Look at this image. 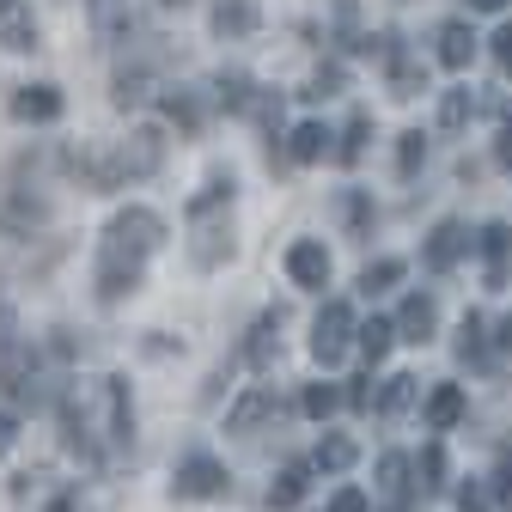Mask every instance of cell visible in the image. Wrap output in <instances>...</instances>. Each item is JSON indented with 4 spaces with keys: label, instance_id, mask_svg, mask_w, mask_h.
<instances>
[{
    "label": "cell",
    "instance_id": "1",
    "mask_svg": "<svg viewBox=\"0 0 512 512\" xmlns=\"http://www.w3.org/2000/svg\"><path fill=\"white\" fill-rule=\"evenodd\" d=\"M159 238H165V220L153 208H122L104 226V244H98V299L104 305H116L122 293L141 287V269L159 250Z\"/></svg>",
    "mask_w": 512,
    "mask_h": 512
},
{
    "label": "cell",
    "instance_id": "2",
    "mask_svg": "<svg viewBox=\"0 0 512 512\" xmlns=\"http://www.w3.org/2000/svg\"><path fill=\"white\" fill-rule=\"evenodd\" d=\"M348 348H354V305L330 299L324 311H317V324H311V354L324 360V366H336Z\"/></svg>",
    "mask_w": 512,
    "mask_h": 512
},
{
    "label": "cell",
    "instance_id": "3",
    "mask_svg": "<svg viewBox=\"0 0 512 512\" xmlns=\"http://www.w3.org/2000/svg\"><path fill=\"white\" fill-rule=\"evenodd\" d=\"M226 494V464L208 452H189L177 464V500H220Z\"/></svg>",
    "mask_w": 512,
    "mask_h": 512
},
{
    "label": "cell",
    "instance_id": "4",
    "mask_svg": "<svg viewBox=\"0 0 512 512\" xmlns=\"http://www.w3.org/2000/svg\"><path fill=\"white\" fill-rule=\"evenodd\" d=\"M159 165H165V135H159V128H135V135L122 141V153H116L122 177H153Z\"/></svg>",
    "mask_w": 512,
    "mask_h": 512
},
{
    "label": "cell",
    "instance_id": "5",
    "mask_svg": "<svg viewBox=\"0 0 512 512\" xmlns=\"http://www.w3.org/2000/svg\"><path fill=\"white\" fill-rule=\"evenodd\" d=\"M415 464L403 458V452H384L378 458V500L391 506V512H409V500H415Z\"/></svg>",
    "mask_w": 512,
    "mask_h": 512
},
{
    "label": "cell",
    "instance_id": "6",
    "mask_svg": "<svg viewBox=\"0 0 512 512\" xmlns=\"http://www.w3.org/2000/svg\"><path fill=\"white\" fill-rule=\"evenodd\" d=\"M287 275H293V287H330V250L317 238H299L287 250Z\"/></svg>",
    "mask_w": 512,
    "mask_h": 512
},
{
    "label": "cell",
    "instance_id": "7",
    "mask_svg": "<svg viewBox=\"0 0 512 512\" xmlns=\"http://www.w3.org/2000/svg\"><path fill=\"white\" fill-rule=\"evenodd\" d=\"M433 324H439V305H433V293H409L391 330H397L403 342H427V336H433Z\"/></svg>",
    "mask_w": 512,
    "mask_h": 512
},
{
    "label": "cell",
    "instance_id": "8",
    "mask_svg": "<svg viewBox=\"0 0 512 512\" xmlns=\"http://www.w3.org/2000/svg\"><path fill=\"white\" fill-rule=\"evenodd\" d=\"M464 250H470V232H464L458 220H439L421 256H427V269H452V263H458V256H464Z\"/></svg>",
    "mask_w": 512,
    "mask_h": 512
},
{
    "label": "cell",
    "instance_id": "9",
    "mask_svg": "<svg viewBox=\"0 0 512 512\" xmlns=\"http://www.w3.org/2000/svg\"><path fill=\"white\" fill-rule=\"evenodd\" d=\"M0 43L7 49H37V19L25 0H0Z\"/></svg>",
    "mask_w": 512,
    "mask_h": 512
},
{
    "label": "cell",
    "instance_id": "10",
    "mask_svg": "<svg viewBox=\"0 0 512 512\" xmlns=\"http://www.w3.org/2000/svg\"><path fill=\"white\" fill-rule=\"evenodd\" d=\"M470 55H476V31L464 19H445L439 25V61L445 68H470Z\"/></svg>",
    "mask_w": 512,
    "mask_h": 512
},
{
    "label": "cell",
    "instance_id": "11",
    "mask_svg": "<svg viewBox=\"0 0 512 512\" xmlns=\"http://www.w3.org/2000/svg\"><path fill=\"white\" fill-rule=\"evenodd\" d=\"M275 348H281V311L256 317V330H250V342H244V360H250V366H269Z\"/></svg>",
    "mask_w": 512,
    "mask_h": 512
},
{
    "label": "cell",
    "instance_id": "12",
    "mask_svg": "<svg viewBox=\"0 0 512 512\" xmlns=\"http://www.w3.org/2000/svg\"><path fill=\"white\" fill-rule=\"evenodd\" d=\"M13 116H25V122H55V116H61V92H55V86H25V92L13 98Z\"/></svg>",
    "mask_w": 512,
    "mask_h": 512
},
{
    "label": "cell",
    "instance_id": "13",
    "mask_svg": "<svg viewBox=\"0 0 512 512\" xmlns=\"http://www.w3.org/2000/svg\"><path fill=\"white\" fill-rule=\"evenodd\" d=\"M305 488H311V464H287V470L275 476V488H269V506H275V512H293V506L305 500Z\"/></svg>",
    "mask_w": 512,
    "mask_h": 512
},
{
    "label": "cell",
    "instance_id": "14",
    "mask_svg": "<svg viewBox=\"0 0 512 512\" xmlns=\"http://www.w3.org/2000/svg\"><path fill=\"white\" fill-rule=\"evenodd\" d=\"M458 421H464V391H458V384H439V391L427 397V427L445 433V427H458Z\"/></svg>",
    "mask_w": 512,
    "mask_h": 512
},
{
    "label": "cell",
    "instance_id": "15",
    "mask_svg": "<svg viewBox=\"0 0 512 512\" xmlns=\"http://www.w3.org/2000/svg\"><path fill=\"white\" fill-rule=\"evenodd\" d=\"M263 415H275V391H263V384H256V391H244V397H238V409L226 415V427H232V433H250Z\"/></svg>",
    "mask_w": 512,
    "mask_h": 512
},
{
    "label": "cell",
    "instance_id": "16",
    "mask_svg": "<svg viewBox=\"0 0 512 512\" xmlns=\"http://www.w3.org/2000/svg\"><path fill=\"white\" fill-rule=\"evenodd\" d=\"M482 256H488V281L500 287L506 281V256H512V226H482Z\"/></svg>",
    "mask_w": 512,
    "mask_h": 512
},
{
    "label": "cell",
    "instance_id": "17",
    "mask_svg": "<svg viewBox=\"0 0 512 512\" xmlns=\"http://www.w3.org/2000/svg\"><path fill=\"white\" fill-rule=\"evenodd\" d=\"M287 153H293L299 165H317V159L330 153V128H324V122H299V128H293V147H287Z\"/></svg>",
    "mask_w": 512,
    "mask_h": 512
},
{
    "label": "cell",
    "instance_id": "18",
    "mask_svg": "<svg viewBox=\"0 0 512 512\" xmlns=\"http://www.w3.org/2000/svg\"><path fill=\"white\" fill-rule=\"evenodd\" d=\"M214 31L220 37H250L256 31V7H250V0H220V7H214Z\"/></svg>",
    "mask_w": 512,
    "mask_h": 512
},
{
    "label": "cell",
    "instance_id": "19",
    "mask_svg": "<svg viewBox=\"0 0 512 512\" xmlns=\"http://www.w3.org/2000/svg\"><path fill=\"white\" fill-rule=\"evenodd\" d=\"M348 464H354V439H342V433H330L317 445V458H311V470H330V476H342Z\"/></svg>",
    "mask_w": 512,
    "mask_h": 512
},
{
    "label": "cell",
    "instance_id": "20",
    "mask_svg": "<svg viewBox=\"0 0 512 512\" xmlns=\"http://www.w3.org/2000/svg\"><path fill=\"white\" fill-rule=\"evenodd\" d=\"M354 336H360V354H366L372 366H378L384 354H391V342H397V330L384 324V317H372V324H366V330H354Z\"/></svg>",
    "mask_w": 512,
    "mask_h": 512
},
{
    "label": "cell",
    "instance_id": "21",
    "mask_svg": "<svg viewBox=\"0 0 512 512\" xmlns=\"http://www.w3.org/2000/svg\"><path fill=\"white\" fill-rule=\"evenodd\" d=\"M147 68H128V74H116V104L122 110H135V104H147Z\"/></svg>",
    "mask_w": 512,
    "mask_h": 512
},
{
    "label": "cell",
    "instance_id": "22",
    "mask_svg": "<svg viewBox=\"0 0 512 512\" xmlns=\"http://www.w3.org/2000/svg\"><path fill=\"white\" fill-rule=\"evenodd\" d=\"M391 281H403V263H397V256H378V263H366V275H360L366 293H384Z\"/></svg>",
    "mask_w": 512,
    "mask_h": 512
},
{
    "label": "cell",
    "instance_id": "23",
    "mask_svg": "<svg viewBox=\"0 0 512 512\" xmlns=\"http://www.w3.org/2000/svg\"><path fill=\"white\" fill-rule=\"evenodd\" d=\"M342 409V391H336V384H311V391H305V415L311 421H324V415H336Z\"/></svg>",
    "mask_w": 512,
    "mask_h": 512
},
{
    "label": "cell",
    "instance_id": "24",
    "mask_svg": "<svg viewBox=\"0 0 512 512\" xmlns=\"http://www.w3.org/2000/svg\"><path fill=\"white\" fill-rule=\"evenodd\" d=\"M421 165H427V141H421V135H403V141H397V171L415 177Z\"/></svg>",
    "mask_w": 512,
    "mask_h": 512
},
{
    "label": "cell",
    "instance_id": "25",
    "mask_svg": "<svg viewBox=\"0 0 512 512\" xmlns=\"http://www.w3.org/2000/svg\"><path fill=\"white\" fill-rule=\"evenodd\" d=\"M409 403H415V378H391V384H384V397H378L384 415H397V409H409Z\"/></svg>",
    "mask_w": 512,
    "mask_h": 512
},
{
    "label": "cell",
    "instance_id": "26",
    "mask_svg": "<svg viewBox=\"0 0 512 512\" xmlns=\"http://www.w3.org/2000/svg\"><path fill=\"white\" fill-rule=\"evenodd\" d=\"M421 476H427V482H421L427 494L445 488V445H427V452H421Z\"/></svg>",
    "mask_w": 512,
    "mask_h": 512
},
{
    "label": "cell",
    "instance_id": "27",
    "mask_svg": "<svg viewBox=\"0 0 512 512\" xmlns=\"http://www.w3.org/2000/svg\"><path fill=\"white\" fill-rule=\"evenodd\" d=\"M439 122H445V128H464V122H470V92H445Z\"/></svg>",
    "mask_w": 512,
    "mask_h": 512
},
{
    "label": "cell",
    "instance_id": "28",
    "mask_svg": "<svg viewBox=\"0 0 512 512\" xmlns=\"http://www.w3.org/2000/svg\"><path fill=\"white\" fill-rule=\"evenodd\" d=\"M165 110H171V122H183V128H196V122H202V104L189 98V92H171V98H165Z\"/></svg>",
    "mask_w": 512,
    "mask_h": 512
},
{
    "label": "cell",
    "instance_id": "29",
    "mask_svg": "<svg viewBox=\"0 0 512 512\" xmlns=\"http://www.w3.org/2000/svg\"><path fill=\"white\" fill-rule=\"evenodd\" d=\"M458 354H464V360H482V317H464V330H458Z\"/></svg>",
    "mask_w": 512,
    "mask_h": 512
},
{
    "label": "cell",
    "instance_id": "30",
    "mask_svg": "<svg viewBox=\"0 0 512 512\" xmlns=\"http://www.w3.org/2000/svg\"><path fill=\"white\" fill-rule=\"evenodd\" d=\"M366 128H372L366 116H354V122H348V141H342V153H336L342 165H354V159H360V141H366Z\"/></svg>",
    "mask_w": 512,
    "mask_h": 512
},
{
    "label": "cell",
    "instance_id": "31",
    "mask_svg": "<svg viewBox=\"0 0 512 512\" xmlns=\"http://www.w3.org/2000/svg\"><path fill=\"white\" fill-rule=\"evenodd\" d=\"M330 512H372V500H366L360 488H336V500H330Z\"/></svg>",
    "mask_w": 512,
    "mask_h": 512
},
{
    "label": "cell",
    "instance_id": "32",
    "mask_svg": "<svg viewBox=\"0 0 512 512\" xmlns=\"http://www.w3.org/2000/svg\"><path fill=\"white\" fill-rule=\"evenodd\" d=\"M342 403H348V409H372V378H354L348 391H342Z\"/></svg>",
    "mask_w": 512,
    "mask_h": 512
},
{
    "label": "cell",
    "instance_id": "33",
    "mask_svg": "<svg viewBox=\"0 0 512 512\" xmlns=\"http://www.w3.org/2000/svg\"><path fill=\"white\" fill-rule=\"evenodd\" d=\"M494 61L512 74V25H500V31H494Z\"/></svg>",
    "mask_w": 512,
    "mask_h": 512
},
{
    "label": "cell",
    "instance_id": "34",
    "mask_svg": "<svg viewBox=\"0 0 512 512\" xmlns=\"http://www.w3.org/2000/svg\"><path fill=\"white\" fill-rule=\"evenodd\" d=\"M13 439H19V415H7V409H0V458L13 452Z\"/></svg>",
    "mask_w": 512,
    "mask_h": 512
},
{
    "label": "cell",
    "instance_id": "35",
    "mask_svg": "<svg viewBox=\"0 0 512 512\" xmlns=\"http://www.w3.org/2000/svg\"><path fill=\"white\" fill-rule=\"evenodd\" d=\"M458 512H488V500H482V488H464V494H458Z\"/></svg>",
    "mask_w": 512,
    "mask_h": 512
},
{
    "label": "cell",
    "instance_id": "36",
    "mask_svg": "<svg viewBox=\"0 0 512 512\" xmlns=\"http://www.w3.org/2000/svg\"><path fill=\"white\" fill-rule=\"evenodd\" d=\"M494 342H500V354H512V317L500 324V336H494Z\"/></svg>",
    "mask_w": 512,
    "mask_h": 512
},
{
    "label": "cell",
    "instance_id": "37",
    "mask_svg": "<svg viewBox=\"0 0 512 512\" xmlns=\"http://www.w3.org/2000/svg\"><path fill=\"white\" fill-rule=\"evenodd\" d=\"M500 122H506V141H512V98L500 104Z\"/></svg>",
    "mask_w": 512,
    "mask_h": 512
},
{
    "label": "cell",
    "instance_id": "38",
    "mask_svg": "<svg viewBox=\"0 0 512 512\" xmlns=\"http://www.w3.org/2000/svg\"><path fill=\"white\" fill-rule=\"evenodd\" d=\"M470 7H482V13H500V7H506V0H470Z\"/></svg>",
    "mask_w": 512,
    "mask_h": 512
},
{
    "label": "cell",
    "instance_id": "39",
    "mask_svg": "<svg viewBox=\"0 0 512 512\" xmlns=\"http://www.w3.org/2000/svg\"><path fill=\"white\" fill-rule=\"evenodd\" d=\"M500 500H506V506H512V476H500Z\"/></svg>",
    "mask_w": 512,
    "mask_h": 512
},
{
    "label": "cell",
    "instance_id": "40",
    "mask_svg": "<svg viewBox=\"0 0 512 512\" xmlns=\"http://www.w3.org/2000/svg\"><path fill=\"white\" fill-rule=\"evenodd\" d=\"M7 324H13V317H7V305H0V342H7Z\"/></svg>",
    "mask_w": 512,
    "mask_h": 512
},
{
    "label": "cell",
    "instance_id": "41",
    "mask_svg": "<svg viewBox=\"0 0 512 512\" xmlns=\"http://www.w3.org/2000/svg\"><path fill=\"white\" fill-rule=\"evenodd\" d=\"M500 165H512V141H500Z\"/></svg>",
    "mask_w": 512,
    "mask_h": 512
},
{
    "label": "cell",
    "instance_id": "42",
    "mask_svg": "<svg viewBox=\"0 0 512 512\" xmlns=\"http://www.w3.org/2000/svg\"><path fill=\"white\" fill-rule=\"evenodd\" d=\"M165 7H183V0H165Z\"/></svg>",
    "mask_w": 512,
    "mask_h": 512
}]
</instances>
